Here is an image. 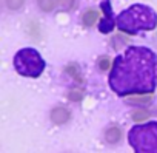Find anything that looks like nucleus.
I'll return each instance as SVG.
<instances>
[{
  "label": "nucleus",
  "instance_id": "obj_1",
  "mask_svg": "<svg viewBox=\"0 0 157 153\" xmlns=\"http://www.w3.org/2000/svg\"><path fill=\"white\" fill-rule=\"evenodd\" d=\"M109 88L120 98L148 95L157 88V56L145 46H129L111 66Z\"/></svg>",
  "mask_w": 157,
  "mask_h": 153
},
{
  "label": "nucleus",
  "instance_id": "obj_2",
  "mask_svg": "<svg viewBox=\"0 0 157 153\" xmlns=\"http://www.w3.org/2000/svg\"><path fill=\"white\" fill-rule=\"evenodd\" d=\"M117 26L128 33V34H136L139 31H151L157 25V14L152 8L146 5H131L128 10H125L119 17L116 19Z\"/></svg>",
  "mask_w": 157,
  "mask_h": 153
},
{
  "label": "nucleus",
  "instance_id": "obj_3",
  "mask_svg": "<svg viewBox=\"0 0 157 153\" xmlns=\"http://www.w3.org/2000/svg\"><path fill=\"white\" fill-rule=\"evenodd\" d=\"M128 141L134 153H157V122L134 125L128 131Z\"/></svg>",
  "mask_w": 157,
  "mask_h": 153
},
{
  "label": "nucleus",
  "instance_id": "obj_4",
  "mask_svg": "<svg viewBox=\"0 0 157 153\" xmlns=\"http://www.w3.org/2000/svg\"><path fill=\"white\" fill-rule=\"evenodd\" d=\"M14 68L20 76L37 79L45 70V60L34 48H23L14 56Z\"/></svg>",
  "mask_w": 157,
  "mask_h": 153
},
{
  "label": "nucleus",
  "instance_id": "obj_5",
  "mask_svg": "<svg viewBox=\"0 0 157 153\" xmlns=\"http://www.w3.org/2000/svg\"><path fill=\"white\" fill-rule=\"evenodd\" d=\"M102 11H103V19L99 22V30H100V33L106 34V33H111L114 28V17H113V10L109 5V0H103L102 2Z\"/></svg>",
  "mask_w": 157,
  "mask_h": 153
},
{
  "label": "nucleus",
  "instance_id": "obj_6",
  "mask_svg": "<svg viewBox=\"0 0 157 153\" xmlns=\"http://www.w3.org/2000/svg\"><path fill=\"white\" fill-rule=\"evenodd\" d=\"M49 118H51V121H52L56 125H63V124H66V122L69 121L71 113H69V110L65 108V107H56V108L51 110Z\"/></svg>",
  "mask_w": 157,
  "mask_h": 153
},
{
  "label": "nucleus",
  "instance_id": "obj_7",
  "mask_svg": "<svg viewBox=\"0 0 157 153\" xmlns=\"http://www.w3.org/2000/svg\"><path fill=\"white\" fill-rule=\"evenodd\" d=\"M120 138H122V131H120L119 127L113 125V127H108L106 128V131H105V141L108 144H117L120 141Z\"/></svg>",
  "mask_w": 157,
  "mask_h": 153
},
{
  "label": "nucleus",
  "instance_id": "obj_8",
  "mask_svg": "<svg viewBox=\"0 0 157 153\" xmlns=\"http://www.w3.org/2000/svg\"><path fill=\"white\" fill-rule=\"evenodd\" d=\"M97 19H99V13L96 10H88L82 16V22H83L85 26H93L97 22Z\"/></svg>",
  "mask_w": 157,
  "mask_h": 153
},
{
  "label": "nucleus",
  "instance_id": "obj_9",
  "mask_svg": "<svg viewBox=\"0 0 157 153\" xmlns=\"http://www.w3.org/2000/svg\"><path fill=\"white\" fill-rule=\"evenodd\" d=\"M37 5H39V8H40L42 11L49 13V11H52L54 6H56V0H37Z\"/></svg>",
  "mask_w": 157,
  "mask_h": 153
},
{
  "label": "nucleus",
  "instance_id": "obj_10",
  "mask_svg": "<svg viewBox=\"0 0 157 153\" xmlns=\"http://www.w3.org/2000/svg\"><path fill=\"white\" fill-rule=\"evenodd\" d=\"M5 3H6V6H8L10 10L17 11V10H20V8L23 6L25 0H5Z\"/></svg>",
  "mask_w": 157,
  "mask_h": 153
},
{
  "label": "nucleus",
  "instance_id": "obj_11",
  "mask_svg": "<svg viewBox=\"0 0 157 153\" xmlns=\"http://www.w3.org/2000/svg\"><path fill=\"white\" fill-rule=\"evenodd\" d=\"M68 98H69V101L77 102V101H80V99L83 98V91H82V90H71L69 95H68Z\"/></svg>",
  "mask_w": 157,
  "mask_h": 153
},
{
  "label": "nucleus",
  "instance_id": "obj_12",
  "mask_svg": "<svg viewBox=\"0 0 157 153\" xmlns=\"http://www.w3.org/2000/svg\"><path fill=\"white\" fill-rule=\"evenodd\" d=\"M148 116H149V113L145 111V110H137V111L132 113V119H134V121H143V119H146Z\"/></svg>",
  "mask_w": 157,
  "mask_h": 153
},
{
  "label": "nucleus",
  "instance_id": "obj_13",
  "mask_svg": "<svg viewBox=\"0 0 157 153\" xmlns=\"http://www.w3.org/2000/svg\"><path fill=\"white\" fill-rule=\"evenodd\" d=\"M109 66H111V62H109L108 57H100L99 59V68L100 70H108Z\"/></svg>",
  "mask_w": 157,
  "mask_h": 153
},
{
  "label": "nucleus",
  "instance_id": "obj_14",
  "mask_svg": "<svg viewBox=\"0 0 157 153\" xmlns=\"http://www.w3.org/2000/svg\"><path fill=\"white\" fill-rule=\"evenodd\" d=\"M59 5L62 10H71L74 5V0H59Z\"/></svg>",
  "mask_w": 157,
  "mask_h": 153
}]
</instances>
